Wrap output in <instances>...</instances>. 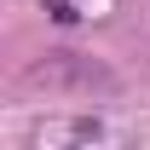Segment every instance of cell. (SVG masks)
I'll list each match as a JSON object with an SVG mask.
<instances>
[{"label": "cell", "instance_id": "obj_2", "mask_svg": "<svg viewBox=\"0 0 150 150\" xmlns=\"http://www.w3.org/2000/svg\"><path fill=\"white\" fill-rule=\"evenodd\" d=\"M52 18H64V23L75 18V12H69V0H52Z\"/></svg>", "mask_w": 150, "mask_h": 150}, {"label": "cell", "instance_id": "obj_1", "mask_svg": "<svg viewBox=\"0 0 150 150\" xmlns=\"http://www.w3.org/2000/svg\"><path fill=\"white\" fill-rule=\"evenodd\" d=\"M29 150H139V139L110 115H46L29 127Z\"/></svg>", "mask_w": 150, "mask_h": 150}]
</instances>
